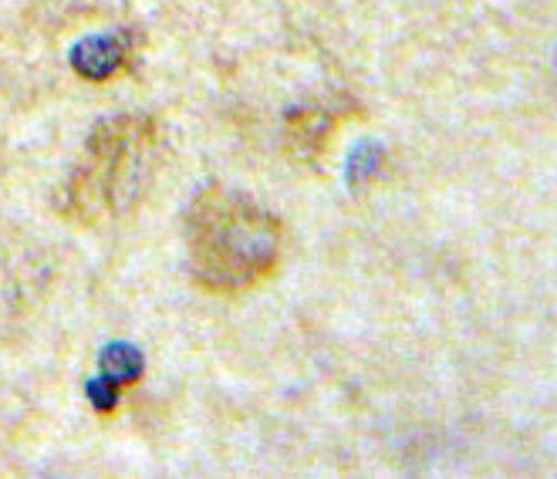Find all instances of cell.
Here are the masks:
<instances>
[{"mask_svg":"<svg viewBox=\"0 0 557 479\" xmlns=\"http://www.w3.org/2000/svg\"><path fill=\"white\" fill-rule=\"evenodd\" d=\"M128 61V38L125 35H102V38H85L72 51V65L82 78L106 81L112 78Z\"/></svg>","mask_w":557,"mask_h":479,"instance_id":"obj_3","label":"cell"},{"mask_svg":"<svg viewBox=\"0 0 557 479\" xmlns=\"http://www.w3.org/2000/svg\"><path fill=\"white\" fill-rule=\"evenodd\" d=\"M186 253L200 291L234 298L277 270L284 257V227L247 193L210 186L189 203Z\"/></svg>","mask_w":557,"mask_h":479,"instance_id":"obj_1","label":"cell"},{"mask_svg":"<svg viewBox=\"0 0 557 479\" xmlns=\"http://www.w3.org/2000/svg\"><path fill=\"white\" fill-rule=\"evenodd\" d=\"M159 129L149 115H119L88 136L58 193V210L75 223H112L143 200L152 179Z\"/></svg>","mask_w":557,"mask_h":479,"instance_id":"obj_2","label":"cell"}]
</instances>
